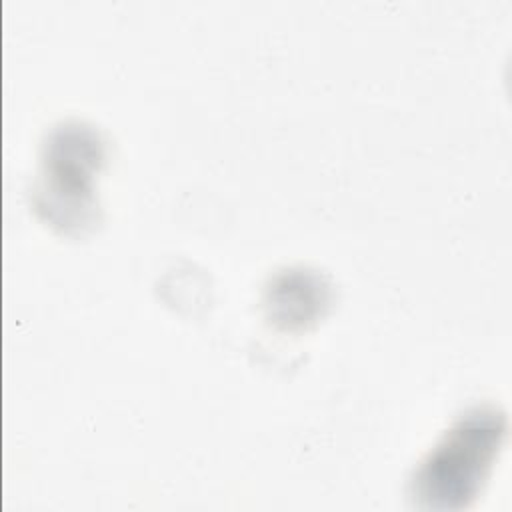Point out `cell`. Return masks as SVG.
I'll list each match as a JSON object with an SVG mask.
<instances>
[{"label": "cell", "instance_id": "obj_1", "mask_svg": "<svg viewBox=\"0 0 512 512\" xmlns=\"http://www.w3.org/2000/svg\"><path fill=\"white\" fill-rule=\"evenodd\" d=\"M506 436V416L494 406L464 412L420 462L412 490L428 508H466L484 486Z\"/></svg>", "mask_w": 512, "mask_h": 512}]
</instances>
